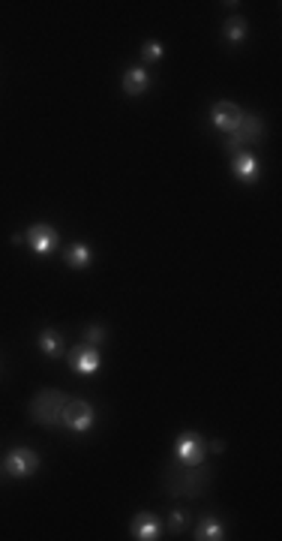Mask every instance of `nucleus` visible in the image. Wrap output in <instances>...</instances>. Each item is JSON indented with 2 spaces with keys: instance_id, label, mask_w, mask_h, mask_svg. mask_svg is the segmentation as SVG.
<instances>
[{
  "instance_id": "39448f33",
  "label": "nucleus",
  "mask_w": 282,
  "mask_h": 541,
  "mask_svg": "<svg viewBox=\"0 0 282 541\" xmlns=\"http://www.w3.org/2000/svg\"><path fill=\"white\" fill-rule=\"evenodd\" d=\"M4 469L13 478H27L39 469V454L37 451H30V448H13L4 460Z\"/></svg>"
},
{
  "instance_id": "9b49d317",
  "label": "nucleus",
  "mask_w": 282,
  "mask_h": 541,
  "mask_svg": "<svg viewBox=\"0 0 282 541\" xmlns=\"http://www.w3.org/2000/svg\"><path fill=\"white\" fill-rule=\"evenodd\" d=\"M72 370L75 373H82V376H94L96 370H99V364H103V361H99V352L96 349H78V352L72 355Z\"/></svg>"
},
{
  "instance_id": "dca6fc26",
  "label": "nucleus",
  "mask_w": 282,
  "mask_h": 541,
  "mask_svg": "<svg viewBox=\"0 0 282 541\" xmlns=\"http://www.w3.org/2000/svg\"><path fill=\"white\" fill-rule=\"evenodd\" d=\"M225 39H229L231 45H238V42H243L246 39V21L241 18V15H234V18H229L225 21Z\"/></svg>"
},
{
  "instance_id": "6e6552de",
  "label": "nucleus",
  "mask_w": 282,
  "mask_h": 541,
  "mask_svg": "<svg viewBox=\"0 0 282 541\" xmlns=\"http://www.w3.org/2000/svg\"><path fill=\"white\" fill-rule=\"evenodd\" d=\"M27 244L37 256H49V253H54V247H58V232H54L51 225H45V223H37L27 232Z\"/></svg>"
},
{
  "instance_id": "f3484780",
  "label": "nucleus",
  "mask_w": 282,
  "mask_h": 541,
  "mask_svg": "<svg viewBox=\"0 0 282 541\" xmlns=\"http://www.w3.org/2000/svg\"><path fill=\"white\" fill-rule=\"evenodd\" d=\"M186 523H189L186 509H174L172 514H168V529H172V533H184Z\"/></svg>"
},
{
  "instance_id": "2eb2a0df",
  "label": "nucleus",
  "mask_w": 282,
  "mask_h": 541,
  "mask_svg": "<svg viewBox=\"0 0 282 541\" xmlns=\"http://www.w3.org/2000/svg\"><path fill=\"white\" fill-rule=\"evenodd\" d=\"M66 259V265L70 268H87L90 265V250H87V244H72L70 250L63 253Z\"/></svg>"
},
{
  "instance_id": "20e7f679",
  "label": "nucleus",
  "mask_w": 282,
  "mask_h": 541,
  "mask_svg": "<svg viewBox=\"0 0 282 541\" xmlns=\"http://www.w3.org/2000/svg\"><path fill=\"white\" fill-rule=\"evenodd\" d=\"M60 424L72 433L90 430V427H94V406L87 400H66L63 412H60Z\"/></svg>"
},
{
  "instance_id": "f257e3e1",
  "label": "nucleus",
  "mask_w": 282,
  "mask_h": 541,
  "mask_svg": "<svg viewBox=\"0 0 282 541\" xmlns=\"http://www.w3.org/2000/svg\"><path fill=\"white\" fill-rule=\"evenodd\" d=\"M210 484V469L205 464H168L165 469V490L168 496H201Z\"/></svg>"
},
{
  "instance_id": "4468645a",
  "label": "nucleus",
  "mask_w": 282,
  "mask_h": 541,
  "mask_svg": "<svg viewBox=\"0 0 282 541\" xmlns=\"http://www.w3.org/2000/svg\"><path fill=\"white\" fill-rule=\"evenodd\" d=\"M39 349H42L45 355H51V358L60 355V352H63V337H60L58 331H51V328L42 331V334H39Z\"/></svg>"
},
{
  "instance_id": "ddd939ff",
  "label": "nucleus",
  "mask_w": 282,
  "mask_h": 541,
  "mask_svg": "<svg viewBox=\"0 0 282 541\" xmlns=\"http://www.w3.org/2000/svg\"><path fill=\"white\" fill-rule=\"evenodd\" d=\"M196 538L198 541H219V538H225V529L217 517H205V521L196 526Z\"/></svg>"
},
{
  "instance_id": "0eeeda50",
  "label": "nucleus",
  "mask_w": 282,
  "mask_h": 541,
  "mask_svg": "<svg viewBox=\"0 0 282 541\" xmlns=\"http://www.w3.org/2000/svg\"><path fill=\"white\" fill-rule=\"evenodd\" d=\"M241 118H243V111L234 106V103H229V99H219V103H213V108H210V123H213V127H217L219 132H225V135L238 127Z\"/></svg>"
},
{
  "instance_id": "1a4fd4ad",
  "label": "nucleus",
  "mask_w": 282,
  "mask_h": 541,
  "mask_svg": "<svg viewBox=\"0 0 282 541\" xmlns=\"http://www.w3.org/2000/svg\"><path fill=\"white\" fill-rule=\"evenodd\" d=\"M132 538H139V541H156V538H160V521H156L153 514H148V511L135 514V517H132Z\"/></svg>"
},
{
  "instance_id": "a211bd4d",
  "label": "nucleus",
  "mask_w": 282,
  "mask_h": 541,
  "mask_svg": "<svg viewBox=\"0 0 282 541\" xmlns=\"http://www.w3.org/2000/svg\"><path fill=\"white\" fill-rule=\"evenodd\" d=\"M141 58H144V63H156V61L162 58V45H160V42H144Z\"/></svg>"
},
{
  "instance_id": "6ab92c4d",
  "label": "nucleus",
  "mask_w": 282,
  "mask_h": 541,
  "mask_svg": "<svg viewBox=\"0 0 282 541\" xmlns=\"http://www.w3.org/2000/svg\"><path fill=\"white\" fill-rule=\"evenodd\" d=\"M84 340H87V343H96V346H99V343L105 340V328H103V325H90V328L84 331Z\"/></svg>"
},
{
  "instance_id": "f8f14e48",
  "label": "nucleus",
  "mask_w": 282,
  "mask_h": 541,
  "mask_svg": "<svg viewBox=\"0 0 282 541\" xmlns=\"http://www.w3.org/2000/svg\"><path fill=\"white\" fill-rule=\"evenodd\" d=\"M148 87H150V75L144 66H135V70H129L123 75V90H127L129 97H141Z\"/></svg>"
},
{
  "instance_id": "9d476101",
  "label": "nucleus",
  "mask_w": 282,
  "mask_h": 541,
  "mask_svg": "<svg viewBox=\"0 0 282 541\" xmlns=\"http://www.w3.org/2000/svg\"><path fill=\"white\" fill-rule=\"evenodd\" d=\"M231 168H234V178L243 180V184H255L258 180V160L252 154H234Z\"/></svg>"
},
{
  "instance_id": "7ed1b4c3",
  "label": "nucleus",
  "mask_w": 282,
  "mask_h": 541,
  "mask_svg": "<svg viewBox=\"0 0 282 541\" xmlns=\"http://www.w3.org/2000/svg\"><path fill=\"white\" fill-rule=\"evenodd\" d=\"M264 135V120L258 115H250V111H243L241 123L229 132V139H225V151L231 154H243V148H250V144H258Z\"/></svg>"
},
{
  "instance_id": "423d86ee",
  "label": "nucleus",
  "mask_w": 282,
  "mask_h": 541,
  "mask_svg": "<svg viewBox=\"0 0 282 541\" xmlns=\"http://www.w3.org/2000/svg\"><path fill=\"white\" fill-rule=\"evenodd\" d=\"M205 439H201L198 433L193 430H186V433H180L177 436V445H174V454L180 464H189V466H196V464H205Z\"/></svg>"
},
{
  "instance_id": "f03ea898",
  "label": "nucleus",
  "mask_w": 282,
  "mask_h": 541,
  "mask_svg": "<svg viewBox=\"0 0 282 541\" xmlns=\"http://www.w3.org/2000/svg\"><path fill=\"white\" fill-rule=\"evenodd\" d=\"M63 406H66V394L63 391H39L37 397L30 400V418L42 424V427H54V424H60V412H63Z\"/></svg>"
}]
</instances>
